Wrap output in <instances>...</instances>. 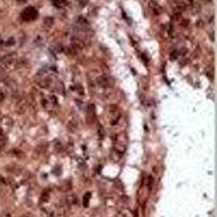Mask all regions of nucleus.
<instances>
[{
    "label": "nucleus",
    "instance_id": "f257e3e1",
    "mask_svg": "<svg viewBox=\"0 0 217 217\" xmlns=\"http://www.w3.org/2000/svg\"><path fill=\"white\" fill-rule=\"evenodd\" d=\"M127 143H128V138L126 134L121 132V134H116L113 137V149L115 152L118 154L123 155L125 153L126 149H127Z\"/></svg>",
    "mask_w": 217,
    "mask_h": 217
},
{
    "label": "nucleus",
    "instance_id": "f03ea898",
    "mask_svg": "<svg viewBox=\"0 0 217 217\" xmlns=\"http://www.w3.org/2000/svg\"><path fill=\"white\" fill-rule=\"evenodd\" d=\"M16 63V54L10 53V54L0 57V67L2 69H9L13 64Z\"/></svg>",
    "mask_w": 217,
    "mask_h": 217
},
{
    "label": "nucleus",
    "instance_id": "7ed1b4c3",
    "mask_svg": "<svg viewBox=\"0 0 217 217\" xmlns=\"http://www.w3.org/2000/svg\"><path fill=\"white\" fill-rule=\"evenodd\" d=\"M38 16V13H37V10L33 7H28L26 8L21 14V17H22L23 21L25 22H31V21H34L35 18H37Z\"/></svg>",
    "mask_w": 217,
    "mask_h": 217
},
{
    "label": "nucleus",
    "instance_id": "20e7f679",
    "mask_svg": "<svg viewBox=\"0 0 217 217\" xmlns=\"http://www.w3.org/2000/svg\"><path fill=\"white\" fill-rule=\"evenodd\" d=\"M43 105L45 106V109L47 110H53L57 108L58 103H57V99L52 95H47L43 99Z\"/></svg>",
    "mask_w": 217,
    "mask_h": 217
},
{
    "label": "nucleus",
    "instance_id": "39448f33",
    "mask_svg": "<svg viewBox=\"0 0 217 217\" xmlns=\"http://www.w3.org/2000/svg\"><path fill=\"white\" fill-rule=\"evenodd\" d=\"M98 83H99V85L103 88H111L112 86L114 85L112 78L108 77V76H101V77L98 79Z\"/></svg>",
    "mask_w": 217,
    "mask_h": 217
},
{
    "label": "nucleus",
    "instance_id": "423d86ee",
    "mask_svg": "<svg viewBox=\"0 0 217 217\" xmlns=\"http://www.w3.org/2000/svg\"><path fill=\"white\" fill-rule=\"evenodd\" d=\"M149 8L153 11L154 14H161L162 11H163L162 8H161V6L157 3V2H155V1H150V2H149Z\"/></svg>",
    "mask_w": 217,
    "mask_h": 217
},
{
    "label": "nucleus",
    "instance_id": "0eeeda50",
    "mask_svg": "<svg viewBox=\"0 0 217 217\" xmlns=\"http://www.w3.org/2000/svg\"><path fill=\"white\" fill-rule=\"evenodd\" d=\"M78 128V123L77 121L75 120V118H72L71 121L69 122V124H67V129L69 130V131H76Z\"/></svg>",
    "mask_w": 217,
    "mask_h": 217
},
{
    "label": "nucleus",
    "instance_id": "6e6552de",
    "mask_svg": "<svg viewBox=\"0 0 217 217\" xmlns=\"http://www.w3.org/2000/svg\"><path fill=\"white\" fill-rule=\"evenodd\" d=\"M38 84L39 86H40L41 88H48L49 86H50V79H48V78H43V79H40V80H38Z\"/></svg>",
    "mask_w": 217,
    "mask_h": 217
},
{
    "label": "nucleus",
    "instance_id": "1a4fd4ad",
    "mask_svg": "<svg viewBox=\"0 0 217 217\" xmlns=\"http://www.w3.org/2000/svg\"><path fill=\"white\" fill-rule=\"evenodd\" d=\"M43 24H45V26H47V27L52 26V24H53V18L52 17H46L45 18V22H43Z\"/></svg>",
    "mask_w": 217,
    "mask_h": 217
},
{
    "label": "nucleus",
    "instance_id": "9d476101",
    "mask_svg": "<svg viewBox=\"0 0 217 217\" xmlns=\"http://www.w3.org/2000/svg\"><path fill=\"white\" fill-rule=\"evenodd\" d=\"M3 124L6 125L8 128H11V126H12V121H11V118H9V117H4L3 118Z\"/></svg>",
    "mask_w": 217,
    "mask_h": 217
},
{
    "label": "nucleus",
    "instance_id": "9b49d317",
    "mask_svg": "<svg viewBox=\"0 0 217 217\" xmlns=\"http://www.w3.org/2000/svg\"><path fill=\"white\" fill-rule=\"evenodd\" d=\"M146 183H147V186L149 187V188H151V186H152V183H153V179H152V177L151 176H148L146 178Z\"/></svg>",
    "mask_w": 217,
    "mask_h": 217
},
{
    "label": "nucleus",
    "instance_id": "f8f14e48",
    "mask_svg": "<svg viewBox=\"0 0 217 217\" xmlns=\"http://www.w3.org/2000/svg\"><path fill=\"white\" fill-rule=\"evenodd\" d=\"M78 24H79V25H81V26H87L88 23H87V21H86L85 18L79 17V18H78Z\"/></svg>",
    "mask_w": 217,
    "mask_h": 217
},
{
    "label": "nucleus",
    "instance_id": "ddd939ff",
    "mask_svg": "<svg viewBox=\"0 0 217 217\" xmlns=\"http://www.w3.org/2000/svg\"><path fill=\"white\" fill-rule=\"evenodd\" d=\"M180 20H181V13H174L173 21H180Z\"/></svg>",
    "mask_w": 217,
    "mask_h": 217
},
{
    "label": "nucleus",
    "instance_id": "4468645a",
    "mask_svg": "<svg viewBox=\"0 0 217 217\" xmlns=\"http://www.w3.org/2000/svg\"><path fill=\"white\" fill-rule=\"evenodd\" d=\"M53 3H54L57 7H61V6H63V3H65V2H64V0H53Z\"/></svg>",
    "mask_w": 217,
    "mask_h": 217
},
{
    "label": "nucleus",
    "instance_id": "2eb2a0df",
    "mask_svg": "<svg viewBox=\"0 0 217 217\" xmlns=\"http://www.w3.org/2000/svg\"><path fill=\"white\" fill-rule=\"evenodd\" d=\"M78 2H79V4H80L81 7H84V6H86V4H88L89 0H78Z\"/></svg>",
    "mask_w": 217,
    "mask_h": 217
},
{
    "label": "nucleus",
    "instance_id": "dca6fc26",
    "mask_svg": "<svg viewBox=\"0 0 217 217\" xmlns=\"http://www.w3.org/2000/svg\"><path fill=\"white\" fill-rule=\"evenodd\" d=\"M181 22H183V23H181V26H188V24H189V22H188V20H183V21H181Z\"/></svg>",
    "mask_w": 217,
    "mask_h": 217
},
{
    "label": "nucleus",
    "instance_id": "f3484780",
    "mask_svg": "<svg viewBox=\"0 0 217 217\" xmlns=\"http://www.w3.org/2000/svg\"><path fill=\"white\" fill-rule=\"evenodd\" d=\"M17 1H18V2H25L26 0H17Z\"/></svg>",
    "mask_w": 217,
    "mask_h": 217
},
{
    "label": "nucleus",
    "instance_id": "a211bd4d",
    "mask_svg": "<svg viewBox=\"0 0 217 217\" xmlns=\"http://www.w3.org/2000/svg\"><path fill=\"white\" fill-rule=\"evenodd\" d=\"M188 1H189V2H192V1H193V0H188Z\"/></svg>",
    "mask_w": 217,
    "mask_h": 217
},
{
    "label": "nucleus",
    "instance_id": "6ab92c4d",
    "mask_svg": "<svg viewBox=\"0 0 217 217\" xmlns=\"http://www.w3.org/2000/svg\"><path fill=\"white\" fill-rule=\"evenodd\" d=\"M205 1H207V2H208V1H212V0H205Z\"/></svg>",
    "mask_w": 217,
    "mask_h": 217
},
{
    "label": "nucleus",
    "instance_id": "aec40b11",
    "mask_svg": "<svg viewBox=\"0 0 217 217\" xmlns=\"http://www.w3.org/2000/svg\"><path fill=\"white\" fill-rule=\"evenodd\" d=\"M175 1H177V0H175Z\"/></svg>",
    "mask_w": 217,
    "mask_h": 217
}]
</instances>
